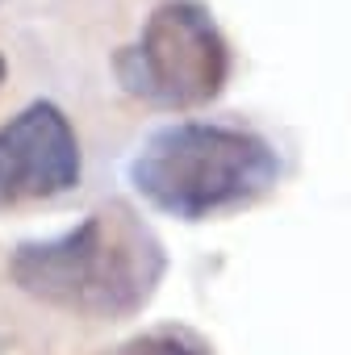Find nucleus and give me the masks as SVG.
Segmentation results:
<instances>
[{
  "instance_id": "obj_1",
  "label": "nucleus",
  "mask_w": 351,
  "mask_h": 355,
  "mask_svg": "<svg viewBox=\"0 0 351 355\" xmlns=\"http://www.w3.org/2000/svg\"><path fill=\"white\" fill-rule=\"evenodd\" d=\"M9 276L26 297L51 309L121 322L155 297L163 280V247L134 209L113 201L59 239L17 247Z\"/></svg>"
},
{
  "instance_id": "obj_2",
  "label": "nucleus",
  "mask_w": 351,
  "mask_h": 355,
  "mask_svg": "<svg viewBox=\"0 0 351 355\" xmlns=\"http://www.w3.org/2000/svg\"><path fill=\"white\" fill-rule=\"evenodd\" d=\"M276 180L280 159L272 142L218 121L163 125L130 159V184L142 201L185 222L247 209L268 197Z\"/></svg>"
},
{
  "instance_id": "obj_3",
  "label": "nucleus",
  "mask_w": 351,
  "mask_h": 355,
  "mask_svg": "<svg viewBox=\"0 0 351 355\" xmlns=\"http://www.w3.org/2000/svg\"><path fill=\"white\" fill-rule=\"evenodd\" d=\"M230 76V46L209 9L193 0L159 5L138 42L117 55V80L130 96L159 109H201Z\"/></svg>"
},
{
  "instance_id": "obj_4",
  "label": "nucleus",
  "mask_w": 351,
  "mask_h": 355,
  "mask_svg": "<svg viewBox=\"0 0 351 355\" xmlns=\"http://www.w3.org/2000/svg\"><path fill=\"white\" fill-rule=\"evenodd\" d=\"M80 142L59 105L34 101L0 125V209L63 197L80 184Z\"/></svg>"
},
{
  "instance_id": "obj_5",
  "label": "nucleus",
  "mask_w": 351,
  "mask_h": 355,
  "mask_svg": "<svg viewBox=\"0 0 351 355\" xmlns=\"http://www.w3.org/2000/svg\"><path fill=\"white\" fill-rule=\"evenodd\" d=\"M101 355H209V347L185 330V326H159V330H146V334H134Z\"/></svg>"
},
{
  "instance_id": "obj_6",
  "label": "nucleus",
  "mask_w": 351,
  "mask_h": 355,
  "mask_svg": "<svg viewBox=\"0 0 351 355\" xmlns=\"http://www.w3.org/2000/svg\"><path fill=\"white\" fill-rule=\"evenodd\" d=\"M0 80H5V59H0Z\"/></svg>"
}]
</instances>
